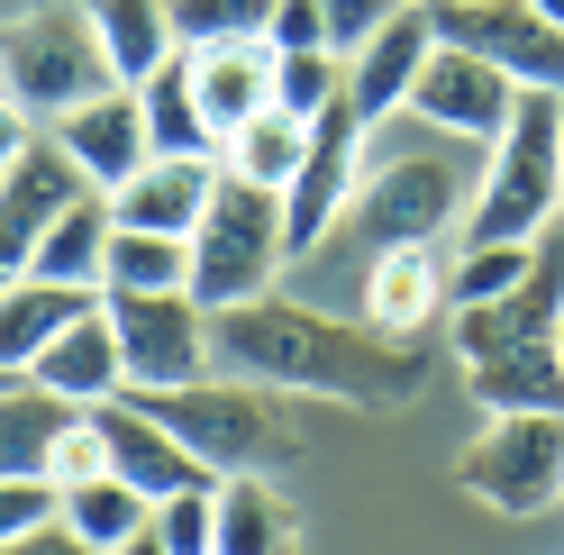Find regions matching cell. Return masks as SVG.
<instances>
[{
  "instance_id": "6da1fadb",
  "label": "cell",
  "mask_w": 564,
  "mask_h": 555,
  "mask_svg": "<svg viewBox=\"0 0 564 555\" xmlns=\"http://www.w3.org/2000/svg\"><path fill=\"white\" fill-rule=\"evenodd\" d=\"M209 356H219V373L346 401V410H410L429 392V346L419 337H382L373 319H337V309H310L282 292L209 309Z\"/></svg>"
},
{
  "instance_id": "7a4b0ae2",
  "label": "cell",
  "mask_w": 564,
  "mask_h": 555,
  "mask_svg": "<svg viewBox=\"0 0 564 555\" xmlns=\"http://www.w3.org/2000/svg\"><path fill=\"white\" fill-rule=\"evenodd\" d=\"M474 183H482V146L455 128H429L419 110L382 119L365 137V173H356V200H346V228L328 247H446L465 237V210H474Z\"/></svg>"
},
{
  "instance_id": "3957f363",
  "label": "cell",
  "mask_w": 564,
  "mask_h": 555,
  "mask_svg": "<svg viewBox=\"0 0 564 555\" xmlns=\"http://www.w3.org/2000/svg\"><path fill=\"white\" fill-rule=\"evenodd\" d=\"M555 319H564V219L538 237V264L519 292L455 309V364H465V392L482 420L491 410H564Z\"/></svg>"
},
{
  "instance_id": "277c9868",
  "label": "cell",
  "mask_w": 564,
  "mask_h": 555,
  "mask_svg": "<svg viewBox=\"0 0 564 555\" xmlns=\"http://www.w3.org/2000/svg\"><path fill=\"white\" fill-rule=\"evenodd\" d=\"M137 401H147L155 420L183 437L219 482H228V474H282V465H301V456H310V428H301L292 392L246 383V373H200V383L137 392Z\"/></svg>"
},
{
  "instance_id": "5b68a950",
  "label": "cell",
  "mask_w": 564,
  "mask_h": 555,
  "mask_svg": "<svg viewBox=\"0 0 564 555\" xmlns=\"http://www.w3.org/2000/svg\"><path fill=\"white\" fill-rule=\"evenodd\" d=\"M564 219V100L555 91H519L510 128L482 146V183L465 237L474 247H538V237Z\"/></svg>"
},
{
  "instance_id": "8992f818",
  "label": "cell",
  "mask_w": 564,
  "mask_h": 555,
  "mask_svg": "<svg viewBox=\"0 0 564 555\" xmlns=\"http://www.w3.org/2000/svg\"><path fill=\"white\" fill-rule=\"evenodd\" d=\"M0 91L19 100L28 119H64L83 100L119 91L110 55H100V28L83 0H28V10H0Z\"/></svg>"
},
{
  "instance_id": "52a82bcc",
  "label": "cell",
  "mask_w": 564,
  "mask_h": 555,
  "mask_svg": "<svg viewBox=\"0 0 564 555\" xmlns=\"http://www.w3.org/2000/svg\"><path fill=\"white\" fill-rule=\"evenodd\" d=\"M292 273V237H282V192L273 183H246V173H219L209 210L192 228V301L200 309H228V301H256Z\"/></svg>"
},
{
  "instance_id": "ba28073f",
  "label": "cell",
  "mask_w": 564,
  "mask_h": 555,
  "mask_svg": "<svg viewBox=\"0 0 564 555\" xmlns=\"http://www.w3.org/2000/svg\"><path fill=\"white\" fill-rule=\"evenodd\" d=\"M455 492H474L491 519H546L564 501V410H491L455 456Z\"/></svg>"
},
{
  "instance_id": "9c48e42d",
  "label": "cell",
  "mask_w": 564,
  "mask_h": 555,
  "mask_svg": "<svg viewBox=\"0 0 564 555\" xmlns=\"http://www.w3.org/2000/svg\"><path fill=\"white\" fill-rule=\"evenodd\" d=\"M100 309L119 328L128 392H173V383L219 373V356H209V309L192 292H100Z\"/></svg>"
},
{
  "instance_id": "30bf717a",
  "label": "cell",
  "mask_w": 564,
  "mask_h": 555,
  "mask_svg": "<svg viewBox=\"0 0 564 555\" xmlns=\"http://www.w3.org/2000/svg\"><path fill=\"white\" fill-rule=\"evenodd\" d=\"M365 110L356 100H337V110L310 119V155L301 173L282 183V237H292V264L328 255V237L346 228V200H356V173H365Z\"/></svg>"
},
{
  "instance_id": "8fae6325",
  "label": "cell",
  "mask_w": 564,
  "mask_h": 555,
  "mask_svg": "<svg viewBox=\"0 0 564 555\" xmlns=\"http://www.w3.org/2000/svg\"><path fill=\"white\" fill-rule=\"evenodd\" d=\"M429 10H437L446 46L501 64L519 91H555L564 100V19L528 10V0H429Z\"/></svg>"
},
{
  "instance_id": "7c38bea8",
  "label": "cell",
  "mask_w": 564,
  "mask_h": 555,
  "mask_svg": "<svg viewBox=\"0 0 564 555\" xmlns=\"http://www.w3.org/2000/svg\"><path fill=\"white\" fill-rule=\"evenodd\" d=\"M91 183H83V164L55 146V137H28V155L0 173V283H19L28 264H37L46 247V228L74 210Z\"/></svg>"
},
{
  "instance_id": "4fadbf2b",
  "label": "cell",
  "mask_w": 564,
  "mask_h": 555,
  "mask_svg": "<svg viewBox=\"0 0 564 555\" xmlns=\"http://www.w3.org/2000/svg\"><path fill=\"white\" fill-rule=\"evenodd\" d=\"M429 55H437V10H429V0H401V10L346 55V100L365 110V128L410 110V83L429 74Z\"/></svg>"
},
{
  "instance_id": "5bb4252c",
  "label": "cell",
  "mask_w": 564,
  "mask_h": 555,
  "mask_svg": "<svg viewBox=\"0 0 564 555\" xmlns=\"http://www.w3.org/2000/svg\"><path fill=\"white\" fill-rule=\"evenodd\" d=\"M410 110L429 119V128H455V137H474V146H491V137L510 128V110H519V83L501 74V64H482V55H465V46L437 37L429 74L410 83Z\"/></svg>"
},
{
  "instance_id": "9a60e30c",
  "label": "cell",
  "mask_w": 564,
  "mask_h": 555,
  "mask_svg": "<svg viewBox=\"0 0 564 555\" xmlns=\"http://www.w3.org/2000/svg\"><path fill=\"white\" fill-rule=\"evenodd\" d=\"M455 309V255L446 247H382L365 255V319L382 337H429Z\"/></svg>"
},
{
  "instance_id": "2e32d148",
  "label": "cell",
  "mask_w": 564,
  "mask_h": 555,
  "mask_svg": "<svg viewBox=\"0 0 564 555\" xmlns=\"http://www.w3.org/2000/svg\"><path fill=\"white\" fill-rule=\"evenodd\" d=\"M55 146L83 164V183H91V192H119L128 173L155 155V128H147V100H137V83L83 100V110H64V119H55Z\"/></svg>"
},
{
  "instance_id": "e0dca14e",
  "label": "cell",
  "mask_w": 564,
  "mask_h": 555,
  "mask_svg": "<svg viewBox=\"0 0 564 555\" xmlns=\"http://www.w3.org/2000/svg\"><path fill=\"white\" fill-rule=\"evenodd\" d=\"M91 420H100V437H110V474H119V482H137L147 501H164V492H192V482H219V474H209V465H200V456H192V446L173 437V428H164V420H155V410L137 401V392L100 401Z\"/></svg>"
},
{
  "instance_id": "ac0fdd59",
  "label": "cell",
  "mask_w": 564,
  "mask_h": 555,
  "mask_svg": "<svg viewBox=\"0 0 564 555\" xmlns=\"http://www.w3.org/2000/svg\"><path fill=\"white\" fill-rule=\"evenodd\" d=\"M219 173H228L219 155H147L110 192V219L119 228H155V237H192L200 210H209V192H219Z\"/></svg>"
},
{
  "instance_id": "d6986e66",
  "label": "cell",
  "mask_w": 564,
  "mask_h": 555,
  "mask_svg": "<svg viewBox=\"0 0 564 555\" xmlns=\"http://www.w3.org/2000/svg\"><path fill=\"white\" fill-rule=\"evenodd\" d=\"M183 55H192V91H200V119H209V137H219V146H228L246 119L273 110V46H264V37L183 46Z\"/></svg>"
},
{
  "instance_id": "ffe728a7",
  "label": "cell",
  "mask_w": 564,
  "mask_h": 555,
  "mask_svg": "<svg viewBox=\"0 0 564 555\" xmlns=\"http://www.w3.org/2000/svg\"><path fill=\"white\" fill-rule=\"evenodd\" d=\"M91 309H100L91 283H46V273L0 283V373H28L74 319H91Z\"/></svg>"
},
{
  "instance_id": "44dd1931",
  "label": "cell",
  "mask_w": 564,
  "mask_h": 555,
  "mask_svg": "<svg viewBox=\"0 0 564 555\" xmlns=\"http://www.w3.org/2000/svg\"><path fill=\"white\" fill-rule=\"evenodd\" d=\"M28 373H37L46 392L83 401V410L119 401V392H128V373H119V328H110V309H91V319H74V328H64V337L46 346V356L28 364Z\"/></svg>"
},
{
  "instance_id": "7402d4cb",
  "label": "cell",
  "mask_w": 564,
  "mask_h": 555,
  "mask_svg": "<svg viewBox=\"0 0 564 555\" xmlns=\"http://www.w3.org/2000/svg\"><path fill=\"white\" fill-rule=\"evenodd\" d=\"M209 555H301V510L273 492V474L219 482V546Z\"/></svg>"
},
{
  "instance_id": "603a6c76",
  "label": "cell",
  "mask_w": 564,
  "mask_h": 555,
  "mask_svg": "<svg viewBox=\"0 0 564 555\" xmlns=\"http://www.w3.org/2000/svg\"><path fill=\"white\" fill-rule=\"evenodd\" d=\"M74 420H83V401L46 392L37 373H28V383H0V474H46L55 465V437L74 428Z\"/></svg>"
},
{
  "instance_id": "cb8c5ba5",
  "label": "cell",
  "mask_w": 564,
  "mask_h": 555,
  "mask_svg": "<svg viewBox=\"0 0 564 555\" xmlns=\"http://www.w3.org/2000/svg\"><path fill=\"white\" fill-rule=\"evenodd\" d=\"M91 28H100V55H110L119 83H147L155 64H173V0H83Z\"/></svg>"
},
{
  "instance_id": "d4e9b609",
  "label": "cell",
  "mask_w": 564,
  "mask_h": 555,
  "mask_svg": "<svg viewBox=\"0 0 564 555\" xmlns=\"http://www.w3.org/2000/svg\"><path fill=\"white\" fill-rule=\"evenodd\" d=\"M110 192H83L74 210H64L55 228H46V247H37V264L28 273H46V283H91L100 292V273H110Z\"/></svg>"
},
{
  "instance_id": "484cf974",
  "label": "cell",
  "mask_w": 564,
  "mask_h": 555,
  "mask_svg": "<svg viewBox=\"0 0 564 555\" xmlns=\"http://www.w3.org/2000/svg\"><path fill=\"white\" fill-rule=\"evenodd\" d=\"M137 100H147L155 155H219V137H209V119H200V91H192V55L155 64V74L137 83Z\"/></svg>"
},
{
  "instance_id": "4316f807",
  "label": "cell",
  "mask_w": 564,
  "mask_h": 555,
  "mask_svg": "<svg viewBox=\"0 0 564 555\" xmlns=\"http://www.w3.org/2000/svg\"><path fill=\"white\" fill-rule=\"evenodd\" d=\"M100 292H192V237L110 228V273H100Z\"/></svg>"
},
{
  "instance_id": "83f0119b",
  "label": "cell",
  "mask_w": 564,
  "mask_h": 555,
  "mask_svg": "<svg viewBox=\"0 0 564 555\" xmlns=\"http://www.w3.org/2000/svg\"><path fill=\"white\" fill-rule=\"evenodd\" d=\"M301 155H310V119H292V110L246 119L228 146H219V164H228V173H246V183H273V192L301 173Z\"/></svg>"
},
{
  "instance_id": "f1b7e54d",
  "label": "cell",
  "mask_w": 564,
  "mask_h": 555,
  "mask_svg": "<svg viewBox=\"0 0 564 555\" xmlns=\"http://www.w3.org/2000/svg\"><path fill=\"white\" fill-rule=\"evenodd\" d=\"M147 492H137V482H119V474H91V482H74V492H64V529H83L100 555H119L137 529H147Z\"/></svg>"
},
{
  "instance_id": "f546056e",
  "label": "cell",
  "mask_w": 564,
  "mask_h": 555,
  "mask_svg": "<svg viewBox=\"0 0 564 555\" xmlns=\"http://www.w3.org/2000/svg\"><path fill=\"white\" fill-rule=\"evenodd\" d=\"M346 100V55L337 46H301V55H273V110L292 119H319Z\"/></svg>"
},
{
  "instance_id": "4dcf8cb0",
  "label": "cell",
  "mask_w": 564,
  "mask_h": 555,
  "mask_svg": "<svg viewBox=\"0 0 564 555\" xmlns=\"http://www.w3.org/2000/svg\"><path fill=\"white\" fill-rule=\"evenodd\" d=\"M282 0H173V46H228V37H264Z\"/></svg>"
},
{
  "instance_id": "1f68e13d",
  "label": "cell",
  "mask_w": 564,
  "mask_h": 555,
  "mask_svg": "<svg viewBox=\"0 0 564 555\" xmlns=\"http://www.w3.org/2000/svg\"><path fill=\"white\" fill-rule=\"evenodd\" d=\"M147 529L173 546V555H209L219 546V482H192V492H164L147 510Z\"/></svg>"
},
{
  "instance_id": "d6a6232c",
  "label": "cell",
  "mask_w": 564,
  "mask_h": 555,
  "mask_svg": "<svg viewBox=\"0 0 564 555\" xmlns=\"http://www.w3.org/2000/svg\"><path fill=\"white\" fill-rule=\"evenodd\" d=\"M528 264H538V247H455V309L465 301H501V292H519L528 283Z\"/></svg>"
},
{
  "instance_id": "836d02e7",
  "label": "cell",
  "mask_w": 564,
  "mask_h": 555,
  "mask_svg": "<svg viewBox=\"0 0 564 555\" xmlns=\"http://www.w3.org/2000/svg\"><path fill=\"white\" fill-rule=\"evenodd\" d=\"M55 510H64V492H55L46 474H0V546L28 537V529H46Z\"/></svg>"
},
{
  "instance_id": "e575fe53",
  "label": "cell",
  "mask_w": 564,
  "mask_h": 555,
  "mask_svg": "<svg viewBox=\"0 0 564 555\" xmlns=\"http://www.w3.org/2000/svg\"><path fill=\"white\" fill-rule=\"evenodd\" d=\"M46 474H55V492H74V482L110 474V437H100V420H91V410H83V420L55 437V465H46Z\"/></svg>"
},
{
  "instance_id": "d590c367",
  "label": "cell",
  "mask_w": 564,
  "mask_h": 555,
  "mask_svg": "<svg viewBox=\"0 0 564 555\" xmlns=\"http://www.w3.org/2000/svg\"><path fill=\"white\" fill-rule=\"evenodd\" d=\"M264 46H273V55L337 46V37H328V10H319V0H282V10H273V28H264Z\"/></svg>"
},
{
  "instance_id": "8d00e7d4",
  "label": "cell",
  "mask_w": 564,
  "mask_h": 555,
  "mask_svg": "<svg viewBox=\"0 0 564 555\" xmlns=\"http://www.w3.org/2000/svg\"><path fill=\"white\" fill-rule=\"evenodd\" d=\"M319 10H328V37H337V55H356L382 19L401 10V0H319Z\"/></svg>"
},
{
  "instance_id": "74e56055",
  "label": "cell",
  "mask_w": 564,
  "mask_h": 555,
  "mask_svg": "<svg viewBox=\"0 0 564 555\" xmlns=\"http://www.w3.org/2000/svg\"><path fill=\"white\" fill-rule=\"evenodd\" d=\"M0 555H100L83 529H64V510L46 519V529H28V537H10V546H0Z\"/></svg>"
},
{
  "instance_id": "f35d334b",
  "label": "cell",
  "mask_w": 564,
  "mask_h": 555,
  "mask_svg": "<svg viewBox=\"0 0 564 555\" xmlns=\"http://www.w3.org/2000/svg\"><path fill=\"white\" fill-rule=\"evenodd\" d=\"M28 128H37V119H28V110H19V100H10V91H0V173H10V164L28 155Z\"/></svg>"
},
{
  "instance_id": "ab89813d",
  "label": "cell",
  "mask_w": 564,
  "mask_h": 555,
  "mask_svg": "<svg viewBox=\"0 0 564 555\" xmlns=\"http://www.w3.org/2000/svg\"><path fill=\"white\" fill-rule=\"evenodd\" d=\"M119 555H173V546H164V537H155V529H137V537H128V546H119Z\"/></svg>"
},
{
  "instance_id": "60d3db41",
  "label": "cell",
  "mask_w": 564,
  "mask_h": 555,
  "mask_svg": "<svg viewBox=\"0 0 564 555\" xmlns=\"http://www.w3.org/2000/svg\"><path fill=\"white\" fill-rule=\"evenodd\" d=\"M528 10H546V19H564V0H528Z\"/></svg>"
},
{
  "instance_id": "b9f144b4",
  "label": "cell",
  "mask_w": 564,
  "mask_h": 555,
  "mask_svg": "<svg viewBox=\"0 0 564 555\" xmlns=\"http://www.w3.org/2000/svg\"><path fill=\"white\" fill-rule=\"evenodd\" d=\"M555 356H564V319H555Z\"/></svg>"
},
{
  "instance_id": "7bdbcfd3",
  "label": "cell",
  "mask_w": 564,
  "mask_h": 555,
  "mask_svg": "<svg viewBox=\"0 0 564 555\" xmlns=\"http://www.w3.org/2000/svg\"><path fill=\"white\" fill-rule=\"evenodd\" d=\"M0 10H28V0H0Z\"/></svg>"
}]
</instances>
